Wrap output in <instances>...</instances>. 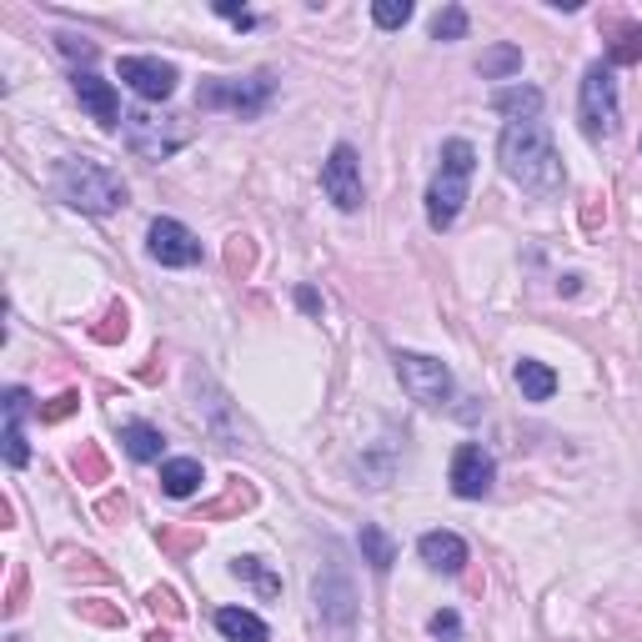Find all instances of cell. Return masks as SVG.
<instances>
[{
	"label": "cell",
	"mask_w": 642,
	"mask_h": 642,
	"mask_svg": "<svg viewBox=\"0 0 642 642\" xmlns=\"http://www.w3.org/2000/svg\"><path fill=\"white\" fill-rule=\"evenodd\" d=\"M498 161L532 197H552L563 186V156H557V146H552L542 121H507V131L498 141Z\"/></svg>",
	"instance_id": "obj_1"
},
{
	"label": "cell",
	"mask_w": 642,
	"mask_h": 642,
	"mask_svg": "<svg viewBox=\"0 0 642 642\" xmlns=\"http://www.w3.org/2000/svg\"><path fill=\"white\" fill-rule=\"evenodd\" d=\"M55 191H61V201L76 211H91V216H111V211L126 206V181H121L111 166H101V161H61V171H55Z\"/></svg>",
	"instance_id": "obj_2"
},
{
	"label": "cell",
	"mask_w": 642,
	"mask_h": 642,
	"mask_svg": "<svg viewBox=\"0 0 642 642\" xmlns=\"http://www.w3.org/2000/svg\"><path fill=\"white\" fill-rule=\"evenodd\" d=\"M473 171H477L473 141L442 146V166H437L432 186H427V222H432V231H446V226L457 222L462 201H467V186H473Z\"/></svg>",
	"instance_id": "obj_3"
},
{
	"label": "cell",
	"mask_w": 642,
	"mask_h": 642,
	"mask_svg": "<svg viewBox=\"0 0 642 642\" xmlns=\"http://www.w3.org/2000/svg\"><path fill=\"white\" fill-rule=\"evenodd\" d=\"M577 116H582V136L588 141H603V136L617 131V80L613 66L592 61L582 71V101H577Z\"/></svg>",
	"instance_id": "obj_4"
},
{
	"label": "cell",
	"mask_w": 642,
	"mask_h": 642,
	"mask_svg": "<svg viewBox=\"0 0 642 642\" xmlns=\"http://www.w3.org/2000/svg\"><path fill=\"white\" fill-rule=\"evenodd\" d=\"M126 141L146 161H171L191 141V126L181 116H151V111H126Z\"/></svg>",
	"instance_id": "obj_5"
},
{
	"label": "cell",
	"mask_w": 642,
	"mask_h": 642,
	"mask_svg": "<svg viewBox=\"0 0 642 642\" xmlns=\"http://www.w3.org/2000/svg\"><path fill=\"white\" fill-rule=\"evenodd\" d=\"M272 76H237V80H211V86H201L197 91V105H206V111H237V116H262L266 101H272Z\"/></svg>",
	"instance_id": "obj_6"
},
{
	"label": "cell",
	"mask_w": 642,
	"mask_h": 642,
	"mask_svg": "<svg viewBox=\"0 0 642 642\" xmlns=\"http://www.w3.org/2000/svg\"><path fill=\"white\" fill-rule=\"evenodd\" d=\"M396 377H402V387L412 392V402H421V406H446L452 402V372H446L437 356L396 352Z\"/></svg>",
	"instance_id": "obj_7"
},
{
	"label": "cell",
	"mask_w": 642,
	"mask_h": 642,
	"mask_svg": "<svg viewBox=\"0 0 642 642\" xmlns=\"http://www.w3.org/2000/svg\"><path fill=\"white\" fill-rule=\"evenodd\" d=\"M322 191L337 201V211L362 206V161H356L352 146H331L327 166H322Z\"/></svg>",
	"instance_id": "obj_8"
},
{
	"label": "cell",
	"mask_w": 642,
	"mask_h": 642,
	"mask_svg": "<svg viewBox=\"0 0 642 642\" xmlns=\"http://www.w3.org/2000/svg\"><path fill=\"white\" fill-rule=\"evenodd\" d=\"M121 80L131 86L141 101H166L176 91V66L156 55H121Z\"/></svg>",
	"instance_id": "obj_9"
},
{
	"label": "cell",
	"mask_w": 642,
	"mask_h": 642,
	"mask_svg": "<svg viewBox=\"0 0 642 642\" xmlns=\"http://www.w3.org/2000/svg\"><path fill=\"white\" fill-rule=\"evenodd\" d=\"M492 477H498V467H492V457H487L477 442H462L457 457H452V492L457 498H487L492 492Z\"/></svg>",
	"instance_id": "obj_10"
},
{
	"label": "cell",
	"mask_w": 642,
	"mask_h": 642,
	"mask_svg": "<svg viewBox=\"0 0 642 642\" xmlns=\"http://www.w3.org/2000/svg\"><path fill=\"white\" fill-rule=\"evenodd\" d=\"M151 256H156L161 266H197L201 262V241L186 231L181 222H171V216H161V222H151Z\"/></svg>",
	"instance_id": "obj_11"
},
{
	"label": "cell",
	"mask_w": 642,
	"mask_h": 642,
	"mask_svg": "<svg viewBox=\"0 0 642 642\" xmlns=\"http://www.w3.org/2000/svg\"><path fill=\"white\" fill-rule=\"evenodd\" d=\"M76 96H80V105H86V111L101 121V126H116V121H126V116H121V101H116V86H111V80L91 76V71H76Z\"/></svg>",
	"instance_id": "obj_12"
},
{
	"label": "cell",
	"mask_w": 642,
	"mask_h": 642,
	"mask_svg": "<svg viewBox=\"0 0 642 642\" xmlns=\"http://www.w3.org/2000/svg\"><path fill=\"white\" fill-rule=\"evenodd\" d=\"M417 552L432 572H446V577H457L462 567H467V542H462L457 532H427V538L417 542Z\"/></svg>",
	"instance_id": "obj_13"
},
{
	"label": "cell",
	"mask_w": 642,
	"mask_h": 642,
	"mask_svg": "<svg viewBox=\"0 0 642 642\" xmlns=\"http://www.w3.org/2000/svg\"><path fill=\"white\" fill-rule=\"evenodd\" d=\"M216 628H222L226 642H272L266 622L256 613H247V607H222V613H216Z\"/></svg>",
	"instance_id": "obj_14"
},
{
	"label": "cell",
	"mask_w": 642,
	"mask_h": 642,
	"mask_svg": "<svg viewBox=\"0 0 642 642\" xmlns=\"http://www.w3.org/2000/svg\"><path fill=\"white\" fill-rule=\"evenodd\" d=\"M251 507H256V487H251V482H231L222 498L206 502L191 523H222V517H237V512H251Z\"/></svg>",
	"instance_id": "obj_15"
},
{
	"label": "cell",
	"mask_w": 642,
	"mask_h": 642,
	"mask_svg": "<svg viewBox=\"0 0 642 642\" xmlns=\"http://www.w3.org/2000/svg\"><path fill=\"white\" fill-rule=\"evenodd\" d=\"M201 523H161L156 527V547L166 552V557H176V563H181V557H191V552H201Z\"/></svg>",
	"instance_id": "obj_16"
},
{
	"label": "cell",
	"mask_w": 642,
	"mask_h": 642,
	"mask_svg": "<svg viewBox=\"0 0 642 642\" xmlns=\"http://www.w3.org/2000/svg\"><path fill=\"white\" fill-rule=\"evenodd\" d=\"M492 111H502V116H512V121H538L542 91L538 86H502V91L492 96Z\"/></svg>",
	"instance_id": "obj_17"
},
{
	"label": "cell",
	"mask_w": 642,
	"mask_h": 642,
	"mask_svg": "<svg viewBox=\"0 0 642 642\" xmlns=\"http://www.w3.org/2000/svg\"><path fill=\"white\" fill-rule=\"evenodd\" d=\"M517 387H523L527 402H552V392H557V372L532 362V356H523V362H517Z\"/></svg>",
	"instance_id": "obj_18"
},
{
	"label": "cell",
	"mask_w": 642,
	"mask_h": 642,
	"mask_svg": "<svg viewBox=\"0 0 642 642\" xmlns=\"http://www.w3.org/2000/svg\"><path fill=\"white\" fill-rule=\"evenodd\" d=\"M197 487H201V462L197 457H176V462L161 467V492H166V498H191Z\"/></svg>",
	"instance_id": "obj_19"
},
{
	"label": "cell",
	"mask_w": 642,
	"mask_h": 642,
	"mask_svg": "<svg viewBox=\"0 0 642 642\" xmlns=\"http://www.w3.org/2000/svg\"><path fill=\"white\" fill-rule=\"evenodd\" d=\"M356 542H362V563H367L372 572H392V563H396V542L387 538V532H381L377 523L362 527V538H356Z\"/></svg>",
	"instance_id": "obj_20"
},
{
	"label": "cell",
	"mask_w": 642,
	"mask_h": 642,
	"mask_svg": "<svg viewBox=\"0 0 642 642\" xmlns=\"http://www.w3.org/2000/svg\"><path fill=\"white\" fill-rule=\"evenodd\" d=\"M121 442H126V452H131L136 462H156L161 452H166V437H161L156 427H146V421H126V427H121Z\"/></svg>",
	"instance_id": "obj_21"
},
{
	"label": "cell",
	"mask_w": 642,
	"mask_h": 642,
	"mask_svg": "<svg viewBox=\"0 0 642 642\" xmlns=\"http://www.w3.org/2000/svg\"><path fill=\"white\" fill-rule=\"evenodd\" d=\"M477 71H482V80H507V76H517L523 71V51L517 46H492V51H482V61H477Z\"/></svg>",
	"instance_id": "obj_22"
},
{
	"label": "cell",
	"mask_w": 642,
	"mask_h": 642,
	"mask_svg": "<svg viewBox=\"0 0 642 642\" xmlns=\"http://www.w3.org/2000/svg\"><path fill=\"white\" fill-rule=\"evenodd\" d=\"M316 603H322V613L337 617L341 628L352 622V588L337 577V588H327V577H316Z\"/></svg>",
	"instance_id": "obj_23"
},
{
	"label": "cell",
	"mask_w": 642,
	"mask_h": 642,
	"mask_svg": "<svg viewBox=\"0 0 642 642\" xmlns=\"http://www.w3.org/2000/svg\"><path fill=\"white\" fill-rule=\"evenodd\" d=\"M71 467H76L80 482H105V477H111V462H105V452L96 442H80L76 457H71Z\"/></svg>",
	"instance_id": "obj_24"
},
{
	"label": "cell",
	"mask_w": 642,
	"mask_h": 642,
	"mask_svg": "<svg viewBox=\"0 0 642 642\" xmlns=\"http://www.w3.org/2000/svg\"><path fill=\"white\" fill-rule=\"evenodd\" d=\"M607 61H613V66H632V61H642V30L638 26H617L613 46H607Z\"/></svg>",
	"instance_id": "obj_25"
},
{
	"label": "cell",
	"mask_w": 642,
	"mask_h": 642,
	"mask_svg": "<svg viewBox=\"0 0 642 642\" xmlns=\"http://www.w3.org/2000/svg\"><path fill=\"white\" fill-rule=\"evenodd\" d=\"M76 613L86 617V622H96V628H126V613H121L116 603H105V597H80Z\"/></svg>",
	"instance_id": "obj_26"
},
{
	"label": "cell",
	"mask_w": 642,
	"mask_h": 642,
	"mask_svg": "<svg viewBox=\"0 0 642 642\" xmlns=\"http://www.w3.org/2000/svg\"><path fill=\"white\" fill-rule=\"evenodd\" d=\"M231 572L247 577V582L262 592V597H276V592H281V577H272L262 563H256V557H237V563H231Z\"/></svg>",
	"instance_id": "obj_27"
},
{
	"label": "cell",
	"mask_w": 642,
	"mask_h": 642,
	"mask_svg": "<svg viewBox=\"0 0 642 642\" xmlns=\"http://www.w3.org/2000/svg\"><path fill=\"white\" fill-rule=\"evenodd\" d=\"M467 36V11L462 5H442L432 15V40H462Z\"/></svg>",
	"instance_id": "obj_28"
},
{
	"label": "cell",
	"mask_w": 642,
	"mask_h": 642,
	"mask_svg": "<svg viewBox=\"0 0 642 642\" xmlns=\"http://www.w3.org/2000/svg\"><path fill=\"white\" fill-rule=\"evenodd\" d=\"M126 327H131V312H126V306L116 302V306H111V312H105L101 322L91 327V337H96V341H105V347H116V341L126 337Z\"/></svg>",
	"instance_id": "obj_29"
},
{
	"label": "cell",
	"mask_w": 642,
	"mask_h": 642,
	"mask_svg": "<svg viewBox=\"0 0 642 642\" xmlns=\"http://www.w3.org/2000/svg\"><path fill=\"white\" fill-rule=\"evenodd\" d=\"M251 266H256V241H251V237H231V241H226V272L247 276Z\"/></svg>",
	"instance_id": "obj_30"
},
{
	"label": "cell",
	"mask_w": 642,
	"mask_h": 642,
	"mask_svg": "<svg viewBox=\"0 0 642 642\" xmlns=\"http://www.w3.org/2000/svg\"><path fill=\"white\" fill-rule=\"evenodd\" d=\"M146 603H151V613H156V617H166V622H181V617H186L181 592H176V588H151V592H146Z\"/></svg>",
	"instance_id": "obj_31"
},
{
	"label": "cell",
	"mask_w": 642,
	"mask_h": 642,
	"mask_svg": "<svg viewBox=\"0 0 642 642\" xmlns=\"http://www.w3.org/2000/svg\"><path fill=\"white\" fill-rule=\"evenodd\" d=\"M66 572L91 577V582H111V567H101V557H91V552H66Z\"/></svg>",
	"instance_id": "obj_32"
},
{
	"label": "cell",
	"mask_w": 642,
	"mask_h": 642,
	"mask_svg": "<svg viewBox=\"0 0 642 642\" xmlns=\"http://www.w3.org/2000/svg\"><path fill=\"white\" fill-rule=\"evenodd\" d=\"M372 21H377L381 30H396L412 21V5H406V0H377V5H372Z\"/></svg>",
	"instance_id": "obj_33"
},
{
	"label": "cell",
	"mask_w": 642,
	"mask_h": 642,
	"mask_svg": "<svg viewBox=\"0 0 642 642\" xmlns=\"http://www.w3.org/2000/svg\"><path fill=\"white\" fill-rule=\"evenodd\" d=\"M76 406H80V396H76V392H61V396H51L46 406H36V417L46 421V427H55V421H66L71 412H76Z\"/></svg>",
	"instance_id": "obj_34"
},
{
	"label": "cell",
	"mask_w": 642,
	"mask_h": 642,
	"mask_svg": "<svg viewBox=\"0 0 642 642\" xmlns=\"http://www.w3.org/2000/svg\"><path fill=\"white\" fill-rule=\"evenodd\" d=\"M96 517H101L105 527H121L126 517H131V502L121 498V492H111V498H101V502H96Z\"/></svg>",
	"instance_id": "obj_35"
},
{
	"label": "cell",
	"mask_w": 642,
	"mask_h": 642,
	"mask_svg": "<svg viewBox=\"0 0 642 642\" xmlns=\"http://www.w3.org/2000/svg\"><path fill=\"white\" fill-rule=\"evenodd\" d=\"M26 417H30V392L26 387H11L5 392V427H21Z\"/></svg>",
	"instance_id": "obj_36"
},
{
	"label": "cell",
	"mask_w": 642,
	"mask_h": 642,
	"mask_svg": "<svg viewBox=\"0 0 642 642\" xmlns=\"http://www.w3.org/2000/svg\"><path fill=\"white\" fill-rule=\"evenodd\" d=\"M26 607V567H11V588H5V617Z\"/></svg>",
	"instance_id": "obj_37"
},
{
	"label": "cell",
	"mask_w": 642,
	"mask_h": 642,
	"mask_svg": "<svg viewBox=\"0 0 642 642\" xmlns=\"http://www.w3.org/2000/svg\"><path fill=\"white\" fill-rule=\"evenodd\" d=\"M5 462H11V467H26L30 462V446H26V432H21V427H5Z\"/></svg>",
	"instance_id": "obj_38"
},
{
	"label": "cell",
	"mask_w": 642,
	"mask_h": 642,
	"mask_svg": "<svg viewBox=\"0 0 642 642\" xmlns=\"http://www.w3.org/2000/svg\"><path fill=\"white\" fill-rule=\"evenodd\" d=\"M61 51H66V55H80V61H91L96 46H91V40H76V36H61Z\"/></svg>",
	"instance_id": "obj_39"
},
{
	"label": "cell",
	"mask_w": 642,
	"mask_h": 642,
	"mask_svg": "<svg viewBox=\"0 0 642 642\" xmlns=\"http://www.w3.org/2000/svg\"><path fill=\"white\" fill-rule=\"evenodd\" d=\"M427 628H432L437 638H442V632H457L462 622H457V613H432V622H427Z\"/></svg>",
	"instance_id": "obj_40"
},
{
	"label": "cell",
	"mask_w": 642,
	"mask_h": 642,
	"mask_svg": "<svg viewBox=\"0 0 642 642\" xmlns=\"http://www.w3.org/2000/svg\"><path fill=\"white\" fill-rule=\"evenodd\" d=\"M216 11H222V15H226V21H237V26H241V30H247V26H256V21H251V15H247V11H237V5H216Z\"/></svg>",
	"instance_id": "obj_41"
},
{
	"label": "cell",
	"mask_w": 642,
	"mask_h": 642,
	"mask_svg": "<svg viewBox=\"0 0 642 642\" xmlns=\"http://www.w3.org/2000/svg\"><path fill=\"white\" fill-rule=\"evenodd\" d=\"M297 302H302V312H312V316L322 312V302H316V291H312V287H302V291H297Z\"/></svg>",
	"instance_id": "obj_42"
},
{
	"label": "cell",
	"mask_w": 642,
	"mask_h": 642,
	"mask_svg": "<svg viewBox=\"0 0 642 642\" xmlns=\"http://www.w3.org/2000/svg\"><path fill=\"white\" fill-rule=\"evenodd\" d=\"M638 151H642V141H638Z\"/></svg>",
	"instance_id": "obj_43"
}]
</instances>
